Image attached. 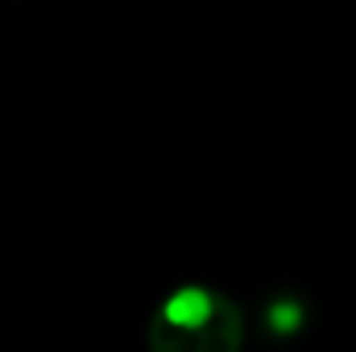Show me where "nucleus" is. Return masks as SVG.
<instances>
[{"label": "nucleus", "mask_w": 356, "mask_h": 352, "mask_svg": "<svg viewBox=\"0 0 356 352\" xmlns=\"http://www.w3.org/2000/svg\"><path fill=\"white\" fill-rule=\"evenodd\" d=\"M301 321H305V311H301V304L298 301H273V308H270V328L273 332H280V335H291V332H298L301 328Z\"/></svg>", "instance_id": "2"}, {"label": "nucleus", "mask_w": 356, "mask_h": 352, "mask_svg": "<svg viewBox=\"0 0 356 352\" xmlns=\"http://www.w3.org/2000/svg\"><path fill=\"white\" fill-rule=\"evenodd\" d=\"M145 339H149V352H238L245 339V321L236 301L218 294L215 311L201 321L177 325L152 315Z\"/></svg>", "instance_id": "1"}]
</instances>
